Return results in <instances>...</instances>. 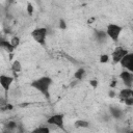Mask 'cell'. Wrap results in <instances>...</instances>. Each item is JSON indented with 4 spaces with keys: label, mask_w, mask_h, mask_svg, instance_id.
Segmentation results:
<instances>
[{
    "label": "cell",
    "mask_w": 133,
    "mask_h": 133,
    "mask_svg": "<svg viewBox=\"0 0 133 133\" xmlns=\"http://www.w3.org/2000/svg\"><path fill=\"white\" fill-rule=\"evenodd\" d=\"M53 83L52 78L48 76H42L30 83V86L41 92L47 100H50V87Z\"/></svg>",
    "instance_id": "1"
},
{
    "label": "cell",
    "mask_w": 133,
    "mask_h": 133,
    "mask_svg": "<svg viewBox=\"0 0 133 133\" xmlns=\"http://www.w3.org/2000/svg\"><path fill=\"white\" fill-rule=\"evenodd\" d=\"M124 30V27L117 24H109L106 28V35L113 42H117L119 38V35L122 31Z\"/></svg>",
    "instance_id": "2"
},
{
    "label": "cell",
    "mask_w": 133,
    "mask_h": 133,
    "mask_svg": "<svg viewBox=\"0 0 133 133\" xmlns=\"http://www.w3.org/2000/svg\"><path fill=\"white\" fill-rule=\"evenodd\" d=\"M47 33H48V30L47 28L45 27H39V28H35L32 30L31 32V36L33 37V39L38 43V44H44L45 43V39H46V36H47Z\"/></svg>",
    "instance_id": "3"
},
{
    "label": "cell",
    "mask_w": 133,
    "mask_h": 133,
    "mask_svg": "<svg viewBox=\"0 0 133 133\" xmlns=\"http://www.w3.org/2000/svg\"><path fill=\"white\" fill-rule=\"evenodd\" d=\"M47 124L51 125V126H55L56 128H59L61 130H64V125H63V115L56 113L51 115L48 119H47Z\"/></svg>",
    "instance_id": "4"
},
{
    "label": "cell",
    "mask_w": 133,
    "mask_h": 133,
    "mask_svg": "<svg viewBox=\"0 0 133 133\" xmlns=\"http://www.w3.org/2000/svg\"><path fill=\"white\" fill-rule=\"evenodd\" d=\"M121 64L122 68H124L126 71H129V72H133V53L129 52L128 54H126L122 59L121 61L118 62Z\"/></svg>",
    "instance_id": "5"
},
{
    "label": "cell",
    "mask_w": 133,
    "mask_h": 133,
    "mask_svg": "<svg viewBox=\"0 0 133 133\" xmlns=\"http://www.w3.org/2000/svg\"><path fill=\"white\" fill-rule=\"evenodd\" d=\"M128 53H129V51H128L126 48L121 47V46L116 47V48L113 50L112 54H111L113 62H114V63H118V62L121 61V59H122L126 54H128Z\"/></svg>",
    "instance_id": "6"
},
{
    "label": "cell",
    "mask_w": 133,
    "mask_h": 133,
    "mask_svg": "<svg viewBox=\"0 0 133 133\" xmlns=\"http://www.w3.org/2000/svg\"><path fill=\"white\" fill-rule=\"evenodd\" d=\"M12 82H14V77L7 76V75H0V85L4 89L5 94H7L8 90L10 89Z\"/></svg>",
    "instance_id": "7"
},
{
    "label": "cell",
    "mask_w": 133,
    "mask_h": 133,
    "mask_svg": "<svg viewBox=\"0 0 133 133\" xmlns=\"http://www.w3.org/2000/svg\"><path fill=\"white\" fill-rule=\"evenodd\" d=\"M119 77H121V79H122V81H123V83L127 86V87H129V88H132V82H133V74L131 73V72H129V71H123L122 73H121V75H119Z\"/></svg>",
    "instance_id": "8"
},
{
    "label": "cell",
    "mask_w": 133,
    "mask_h": 133,
    "mask_svg": "<svg viewBox=\"0 0 133 133\" xmlns=\"http://www.w3.org/2000/svg\"><path fill=\"white\" fill-rule=\"evenodd\" d=\"M109 111H110L111 116H113L115 118H121L123 116V114H124V111L119 107H116V106H110Z\"/></svg>",
    "instance_id": "9"
},
{
    "label": "cell",
    "mask_w": 133,
    "mask_h": 133,
    "mask_svg": "<svg viewBox=\"0 0 133 133\" xmlns=\"http://www.w3.org/2000/svg\"><path fill=\"white\" fill-rule=\"evenodd\" d=\"M132 94H133L132 88L126 87V88H123V89H121V90H119V98L124 101L125 99L131 98V97H132Z\"/></svg>",
    "instance_id": "10"
},
{
    "label": "cell",
    "mask_w": 133,
    "mask_h": 133,
    "mask_svg": "<svg viewBox=\"0 0 133 133\" xmlns=\"http://www.w3.org/2000/svg\"><path fill=\"white\" fill-rule=\"evenodd\" d=\"M75 128H88L89 127V123L85 119H77L74 123Z\"/></svg>",
    "instance_id": "11"
},
{
    "label": "cell",
    "mask_w": 133,
    "mask_h": 133,
    "mask_svg": "<svg viewBox=\"0 0 133 133\" xmlns=\"http://www.w3.org/2000/svg\"><path fill=\"white\" fill-rule=\"evenodd\" d=\"M84 76H85V70H84L83 68L78 69V70L75 72V74H74V77H75V79H77V80H82V79L84 78Z\"/></svg>",
    "instance_id": "12"
},
{
    "label": "cell",
    "mask_w": 133,
    "mask_h": 133,
    "mask_svg": "<svg viewBox=\"0 0 133 133\" xmlns=\"http://www.w3.org/2000/svg\"><path fill=\"white\" fill-rule=\"evenodd\" d=\"M31 133H50V129L48 127L41 126V127H37V128L33 129L31 131Z\"/></svg>",
    "instance_id": "13"
},
{
    "label": "cell",
    "mask_w": 133,
    "mask_h": 133,
    "mask_svg": "<svg viewBox=\"0 0 133 133\" xmlns=\"http://www.w3.org/2000/svg\"><path fill=\"white\" fill-rule=\"evenodd\" d=\"M11 69L14 71V73H19L21 70H22V64L19 60H15L12 62V65H11Z\"/></svg>",
    "instance_id": "14"
},
{
    "label": "cell",
    "mask_w": 133,
    "mask_h": 133,
    "mask_svg": "<svg viewBox=\"0 0 133 133\" xmlns=\"http://www.w3.org/2000/svg\"><path fill=\"white\" fill-rule=\"evenodd\" d=\"M17 127H18V125H17V123H15V122H8V123L5 124V129H6L8 132H14V130H15Z\"/></svg>",
    "instance_id": "15"
},
{
    "label": "cell",
    "mask_w": 133,
    "mask_h": 133,
    "mask_svg": "<svg viewBox=\"0 0 133 133\" xmlns=\"http://www.w3.org/2000/svg\"><path fill=\"white\" fill-rule=\"evenodd\" d=\"M10 45H11V47L15 49V48H17L18 46H19V44H20V38L18 37V36H14L11 39H10Z\"/></svg>",
    "instance_id": "16"
},
{
    "label": "cell",
    "mask_w": 133,
    "mask_h": 133,
    "mask_svg": "<svg viewBox=\"0 0 133 133\" xmlns=\"http://www.w3.org/2000/svg\"><path fill=\"white\" fill-rule=\"evenodd\" d=\"M14 108V106L11 104H1L0 105V111H7V110H11Z\"/></svg>",
    "instance_id": "17"
},
{
    "label": "cell",
    "mask_w": 133,
    "mask_h": 133,
    "mask_svg": "<svg viewBox=\"0 0 133 133\" xmlns=\"http://www.w3.org/2000/svg\"><path fill=\"white\" fill-rule=\"evenodd\" d=\"M96 36L98 37V39H104V38H106V37H107V35H106V32H105V31H97Z\"/></svg>",
    "instance_id": "18"
},
{
    "label": "cell",
    "mask_w": 133,
    "mask_h": 133,
    "mask_svg": "<svg viewBox=\"0 0 133 133\" xmlns=\"http://www.w3.org/2000/svg\"><path fill=\"white\" fill-rule=\"evenodd\" d=\"M108 61H109V55L103 54V55L100 56V62H101V63H106V62H108Z\"/></svg>",
    "instance_id": "19"
},
{
    "label": "cell",
    "mask_w": 133,
    "mask_h": 133,
    "mask_svg": "<svg viewBox=\"0 0 133 133\" xmlns=\"http://www.w3.org/2000/svg\"><path fill=\"white\" fill-rule=\"evenodd\" d=\"M27 12L29 16H32L33 15V5L30 3V2H27V8H26Z\"/></svg>",
    "instance_id": "20"
},
{
    "label": "cell",
    "mask_w": 133,
    "mask_h": 133,
    "mask_svg": "<svg viewBox=\"0 0 133 133\" xmlns=\"http://www.w3.org/2000/svg\"><path fill=\"white\" fill-rule=\"evenodd\" d=\"M58 27L60 28V29H66V23H65V21L63 20V19H59V24H58Z\"/></svg>",
    "instance_id": "21"
},
{
    "label": "cell",
    "mask_w": 133,
    "mask_h": 133,
    "mask_svg": "<svg viewBox=\"0 0 133 133\" xmlns=\"http://www.w3.org/2000/svg\"><path fill=\"white\" fill-rule=\"evenodd\" d=\"M124 102H125V104H126L127 106H132V105H133V98L131 97V98L125 99V100H124Z\"/></svg>",
    "instance_id": "22"
},
{
    "label": "cell",
    "mask_w": 133,
    "mask_h": 133,
    "mask_svg": "<svg viewBox=\"0 0 133 133\" xmlns=\"http://www.w3.org/2000/svg\"><path fill=\"white\" fill-rule=\"evenodd\" d=\"M89 83H90V85H91L94 88H96V87L98 86V81H97V80H95V79L90 80V81H89Z\"/></svg>",
    "instance_id": "23"
},
{
    "label": "cell",
    "mask_w": 133,
    "mask_h": 133,
    "mask_svg": "<svg viewBox=\"0 0 133 133\" xmlns=\"http://www.w3.org/2000/svg\"><path fill=\"white\" fill-rule=\"evenodd\" d=\"M116 83H117V81H116V80H113V81L111 82V84H110V87H115V86H116Z\"/></svg>",
    "instance_id": "24"
},
{
    "label": "cell",
    "mask_w": 133,
    "mask_h": 133,
    "mask_svg": "<svg viewBox=\"0 0 133 133\" xmlns=\"http://www.w3.org/2000/svg\"><path fill=\"white\" fill-rule=\"evenodd\" d=\"M115 96H116V94H115L113 90H110V91H109V97L113 98V97H115Z\"/></svg>",
    "instance_id": "25"
},
{
    "label": "cell",
    "mask_w": 133,
    "mask_h": 133,
    "mask_svg": "<svg viewBox=\"0 0 133 133\" xmlns=\"http://www.w3.org/2000/svg\"><path fill=\"white\" fill-rule=\"evenodd\" d=\"M95 20H96L95 18H89V19H88V21H87V23H88V24H90V23H92Z\"/></svg>",
    "instance_id": "26"
},
{
    "label": "cell",
    "mask_w": 133,
    "mask_h": 133,
    "mask_svg": "<svg viewBox=\"0 0 133 133\" xmlns=\"http://www.w3.org/2000/svg\"><path fill=\"white\" fill-rule=\"evenodd\" d=\"M4 133H17V132H8V131H6V132H4Z\"/></svg>",
    "instance_id": "27"
}]
</instances>
